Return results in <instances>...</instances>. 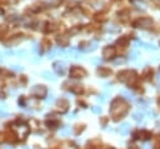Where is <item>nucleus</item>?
<instances>
[{"label": "nucleus", "instance_id": "f257e3e1", "mask_svg": "<svg viewBox=\"0 0 160 149\" xmlns=\"http://www.w3.org/2000/svg\"><path fill=\"white\" fill-rule=\"evenodd\" d=\"M126 112H128V104L121 98H118V99L113 100L111 108H110V113L115 119L121 117V115H124Z\"/></svg>", "mask_w": 160, "mask_h": 149}, {"label": "nucleus", "instance_id": "f03ea898", "mask_svg": "<svg viewBox=\"0 0 160 149\" xmlns=\"http://www.w3.org/2000/svg\"><path fill=\"white\" fill-rule=\"evenodd\" d=\"M30 93H31L34 97L41 98V97H45V95H46V89H45V87H43V85H35L34 88H31Z\"/></svg>", "mask_w": 160, "mask_h": 149}, {"label": "nucleus", "instance_id": "7ed1b4c3", "mask_svg": "<svg viewBox=\"0 0 160 149\" xmlns=\"http://www.w3.org/2000/svg\"><path fill=\"white\" fill-rule=\"evenodd\" d=\"M70 75L73 78H82L85 75V70L82 69V68H78V66H74L71 70H70Z\"/></svg>", "mask_w": 160, "mask_h": 149}, {"label": "nucleus", "instance_id": "20e7f679", "mask_svg": "<svg viewBox=\"0 0 160 149\" xmlns=\"http://www.w3.org/2000/svg\"><path fill=\"white\" fill-rule=\"evenodd\" d=\"M54 69H55V71L58 74H60V75H64L65 71H66V65L63 61H58V63L54 64Z\"/></svg>", "mask_w": 160, "mask_h": 149}, {"label": "nucleus", "instance_id": "39448f33", "mask_svg": "<svg viewBox=\"0 0 160 149\" xmlns=\"http://www.w3.org/2000/svg\"><path fill=\"white\" fill-rule=\"evenodd\" d=\"M135 138H140V139H143V140H148V139L150 138V133L146 132V130H140L139 133L135 134Z\"/></svg>", "mask_w": 160, "mask_h": 149}, {"label": "nucleus", "instance_id": "423d86ee", "mask_svg": "<svg viewBox=\"0 0 160 149\" xmlns=\"http://www.w3.org/2000/svg\"><path fill=\"white\" fill-rule=\"evenodd\" d=\"M119 132H120V134H123V135L128 134V133L130 132V125H129L128 123L121 124V125H120V128H119Z\"/></svg>", "mask_w": 160, "mask_h": 149}, {"label": "nucleus", "instance_id": "0eeeda50", "mask_svg": "<svg viewBox=\"0 0 160 149\" xmlns=\"http://www.w3.org/2000/svg\"><path fill=\"white\" fill-rule=\"evenodd\" d=\"M114 54V49H109V48H106L105 50H104V56L105 58H111L110 55H113Z\"/></svg>", "mask_w": 160, "mask_h": 149}, {"label": "nucleus", "instance_id": "6e6552de", "mask_svg": "<svg viewBox=\"0 0 160 149\" xmlns=\"http://www.w3.org/2000/svg\"><path fill=\"white\" fill-rule=\"evenodd\" d=\"M60 133H61L63 135H69V134H71V128H70V127H66V128H64Z\"/></svg>", "mask_w": 160, "mask_h": 149}, {"label": "nucleus", "instance_id": "1a4fd4ad", "mask_svg": "<svg viewBox=\"0 0 160 149\" xmlns=\"http://www.w3.org/2000/svg\"><path fill=\"white\" fill-rule=\"evenodd\" d=\"M143 118H144L143 113H135V114H134V119L138 120V122H139V120H143Z\"/></svg>", "mask_w": 160, "mask_h": 149}, {"label": "nucleus", "instance_id": "9d476101", "mask_svg": "<svg viewBox=\"0 0 160 149\" xmlns=\"http://www.w3.org/2000/svg\"><path fill=\"white\" fill-rule=\"evenodd\" d=\"M121 94H123V95H125V98H126V99H133V94H131V93H129V92H126V90L121 92Z\"/></svg>", "mask_w": 160, "mask_h": 149}, {"label": "nucleus", "instance_id": "9b49d317", "mask_svg": "<svg viewBox=\"0 0 160 149\" xmlns=\"http://www.w3.org/2000/svg\"><path fill=\"white\" fill-rule=\"evenodd\" d=\"M44 75H45V78H46V79H53V80L55 79L53 74H50V73H48V71H45V73H44Z\"/></svg>", "mask_w": 160, "mask_h": 149}, {"label": "nucleus", "instance_id": "f8f14e48", "mask_svg": "<svg viewBox=\"0 0 160 149\" xmlns=\"http://www.w3.org/2000/svg\"><path fill=\"white\" fill-rule=\"evenodd\" d=\"M93 112H94V113H100V112H101V108H100V107H94V108H93Z\"/></svg>", "mask_w": 160, "mask_h": 149}, {"label": "nucleus", "instance_id": "ddd939ff", "mask_svg": "<svg viewBox=\"0 0 160 149\" xmlns=\"http://www.w3.org/2000/svg\"><path fill=\"white\" fill-rule=\"evenodd\" d=\"M46 102L48 103H53L54 102V95H49V98H46Z\"/></svg>", "mask_w": 160, "mask_h": 149}, {"label": "nucleus", "instance_id": "4468645a", "mask_svg": "<svg viewBox=\"0 0 160 149\" xmlns=\"http://www.w3.org/2000/svg\"><path fill=\"white\" fill-rule=\"evenodd\" d=\"M4 117H7V113H4V112H0V118H4Z\"/></svg>", "mask_w": 160, "mask_h": 149}]
</instances>
